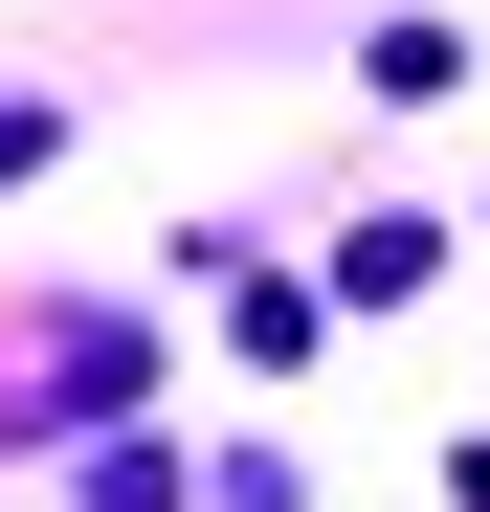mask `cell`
I'll list each match as a JSON object with an SVG mask.
<instances>
[{
	"mask_svg": "<svg viewBox=\"0 0 490 512\" xmlns=\"http://www.w3.org/2000/svg\"><path fill=\"white\" fill-rule=\"evenodd\" d=\"M446 490H468V512H490V446H468V468H446Z\"/></svg>",
	"mask_w": 490,
	"mask_h": 512,
	"instance_id": "obj_4",
	"label": "cell"
},
{
	"mask_svg": "<svg viewBox=\"0 0 490 512\" xmlns=\"http://www.w3.org/2000/svg\"><path fill=\"white\" fill-rule=\"evenodd\" d=\"M424 268H446V223H357V245H335V290H357V312H401Z\"/></svg>",
	"mask_w": 490,
	"mask_h": 512,
	"instance_id": "obj_2",
	"label": "cell"
},
{
	"mask_svg": "<svg viewBox=\"0 0 490 512\" xmlns=\"http://www.w3.org/2000/svg\"><path fill=\"white\" fill-rule=\"evenodd\" d=\"M90 512H179V468H156V446H112V468H90Z\"/></svg>",
	"mask_w": 490,
	"mask_h": 512,
	"instance_id": "obj_3",
	"label": "cell"
},
{
	"mask_svg": "<svg viewBox=\"0 0 490 512\" xmlns=\"http://www.w3.org/2000/svg\"><path fill=\"white\" fill-rule=\"evenodd\" d=\"M312 334H335V312H312L290 268H245V290H223V357H245V379H290V357H312Z\"/></svg>",
	"mask_w": 490,
	"mask_h": 512,
	"instance_id": "obj_1",
	"label": "cell"
}]
</instances>
